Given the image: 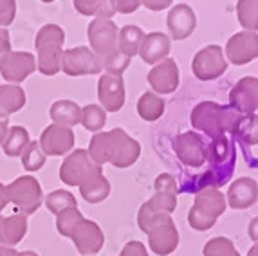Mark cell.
Segmentation results:
<instances>
[{"mask_svg": "<svg viewBox=\"0 0 258 256\" xmlns=\"http://www.w3.org/2000/svg\"><path fill=\"white\" fill-rule=\"evenodd\" d=\"M242 115L244 114L237 112L235 108L222 107L215 101H201L191 110L189 121L195 130L206 134L211 139H219L226 134L235 136Z\"/></svg>", "mask_w": 258, "mask_h": 256, "instance_id": "cell-1", "label": "cell"}, {"mask_svg": "<svg viewBox=\"0 0 258 256\" xmlns=\"http://www.w3.org/2000/svg\"><path fill=\"white\" fill-rule=\"evenodd\" d=\"M235 161H237V152H235V145L229 141L228 137H219L213 139L210 146H208V170L203 175L197 177V191L204 188H217L228 184V180L233 177L235 171Z\"/></svg>", "mask_w": 258, "mask_h": 256, "instance_id": "cell-2", "label": "cell"}, {"mask_svg": "<svg viewBox=\"0 0 258 256\" xmlns=\"http://www.w3.org/2000/svg\"><path fill=\"white\" fill-rule=\"evenodd\" d=\"M65 33L60 26L47 24L36 34V69L43 76H54L60 73L63 60Z\"/></svg>", "mask_w": 258, "mask_h": 256, "instance_id": "cell-3", "label": "cell"}, {"mask_svg": "<svg viewBox=\"0 0 258 256\" xmlns=\"http://www.w3.org/2000/svg\"><path fill=\"white\" fill-rule=\"evenodd\" d=\"M226 195L217 188L197 191L194 206L188 211V224L195 231H210L226 211Z\"/></svg>", "mask_w": 258, "mask_h": 256, "instance_id": "cell-4", "label": "cell"}, {"mask_svg": "<svg viewBox=\"0 0 258 256\" xmlns=\"http://www.w3.org/2000/svg\"><path fill=\"white\" fill-rule=\"evenodd\" d=\"M9 202L15 206L17 213L35 215L43 204V191L40 182L33 175L17 177L11 184H8Z\"/></svg>", "mask_w": 258, "mask_h": 256, "instance_id": "cell-5", "label": "cell"}, {"mask_svg": "<svg viewBox=\"0 0 258 256\" xmlns=\"http://www.w3.org/2000/svg\"><path fill=\"white\" fill-rule=\"evenodd\" d=\"M103 173L101 166H98L91 159L89 152L83 148L73 150L67 157L63 159L60 166V180L67 186H82L87 179Z\"/></svg>", "mask_w": 258, "mask_h": 256, "instance_id": "cell-6", "label": "cell"}, {"mask_svg": "<svg viewBox=\"0 0 258 256\" xmlns=\"http://www.w3.org/2000/svg\"><path fill=\"white\" fill-rule=\"evenodd\" d=\"M150 251L157 256H168L179 247V229L172 215H157L147 231Z\"/></svg>", "mask_w": 258, "mask_h": 256, "instance_id": "cell-7", "label": "cell"}, {"mask_svg": "<svg viewBox=\"0 0 258 256\" xmlns=\"http://www.w3.org/2000/svg\"><path fill=\"white\" fill-rule=\"evenodd\" d=\"M117 26L112 18H94L89 24L87 38L91 43V49L96 56L105 60L114 51H117Z\"/></svg>", "mask_w": 258, "mask_h": 256, "instance_id": "cell-8", "label": "cell"}, {"mask_svg": "<svg viewBox=\"0 0 258 256\" xmlns=\"http://www.w3.org/2000/svg\"><path fill=\"white\" fill-rule=\"evenodd\" d=\"M61 71L67 76H89V74H99L103 71V61L99 56L92 52V49L80 45L63 51L61 60Z\"/></svg>", "mask_w": 258, "mask_h": 256, "instance_id": "cell-9", "label": "cell"}, {"mask_svg": "<svg viewBox=\"0 0 258 256\" xmlns=\"http://www.w3.org/2000/svg\"><path fill=\"white\" fill-rule=\"evenodd\" d=\"M110 139V164L116 168H128L141 155V145L128 136L123 128H114L108 132Z\"/></svg>", "mask_w": 258, "mask_h": 256, "instance_id": "cell-10", "label": "cell"}, {"mask_svg": "<svg viewBox=\"0 0 258 256\" xmlns=\"http://www.w3.org/2000/svg\"><path fill=\"white\" fill-rule=\"evenodd\" d=\"M177 159L188 168H201L208 159V145L197 132H184L173 139Z\"/></svg>", "mask_w": 258, "mask_h": 256, "instance_id": "cell-11", "label": "cell"}, {"mask_svg": "<svg viewBox=\"0 0 258 256\" xmlns=\"http://www.w3.org/2000/svg\"><path fill=\"white\" fill-rule=\"evenodd\" d=\"M228 69L224 51L219 45H206L195 54L191 61V71L201 81H211L222 76Z\"/></svg>", "mask_w": 258, "mask_h": 256, "instance_id": "cell-12", "label": "cell"}, {"mask_svg": "<svg viewBox=\"0 0 258 256\" xmlns=\"http://www.w3.org/2000/svg\"><path fill=\"white\" fill-rule=\"evenodd\" d=\"M74 136L73 128L61 126V124H49L47 128H43V132L40 134V148L43 150V154L51 155V157H58V155H69L74 150Z\"/></svg>", "mask_w": 258, "mask_h": 256, "instance_id": "cell-13", "label": "cell"}, {"mask_svg": "<svg viewBox=\"0 0 258 256\" xmlns=\"http://www.w3.org/2000/svg\"><path fill=\"white\" fill-rule=\"evenodd\" d=\"M36 71V58L26 51H9L0 58V74L8 83L18 85Z\"/></svg>", "mask_w": 258, "mask_h": 256, "instance_id": "cell-14", "label": "cell"}, {"mask_svg": "<svg viewBox=\"0 0 258 256\" xmlns=\"http://www.w3.org/2000/svg\"><path fill=\"white\" fill-rule=\"evenodd\" d=\"M226 56L233 65H245L258 58V34L251 31H240L233 34L226 43Z\"/></svg>", "mask_w": 258, "mask_h": 256, "instance_id": "cell-15", "label": "cell"}, {"mask_svg": "<svg viewBox=\"0 0 258 256\" xmlns=\"http://www.w3.org/2000/svg\"><path fill=\"white\" fill-rule=\"evenodd\" d=\"M71 240L82 256H96V252L101 251L105 245L103 229L94 220H87V218H83V222L74 229Z\"/></svg>", "mask_w": 258, "mask_h": 256, "instance_id": "cell-16", "label": "cell"}, {"mask_svg": "<svg viewBox=\"0 0 258 256\" xmlns=\"http://www.w3.org/2000/svg\"><path fill=\"white\" fill-rule=\"evenodd\" d=\"M229 107L240 114H254L258 110V78L245 76L229 92Z\"/></svg>", "mask_w": 258, "mask_h": 256, "instance_id": "cell-17", "label": "cell"}, {"mask_svg": "<svg viewBox=\"0 0 258 256\" xmlns=\"http://www.w3.org/2000/svg\"><path fill=\"white\" fill-rule=\"evenodd\" d=\"M99 107L105 112H119L125 105V83L121 76L105 73L98 81Z\"/></svg>", "mask_w": 258, "mask_h": 256, "instance_id": "cell-18", "label": "cell"}, {"mask_svg": "<svg viewBox=\"0 0 258 256\" xmlns=\"http://www.w3.org/2000/svg\"><path fill=\"white\" fill-rule=\"evenodd\" d=\"M179 67H177L175 60L166 58V60L159 61L157 65L152 67L148 73V83L157 94H172L179 89Z\"/></svg>", "mask_w": 258, "mask_h": 256, "instance_id": "cell-19", "label": "cell"}, {"mask_svg": "<svg viewBox=\"0 0 258 256\" xmlns=\"http://www.w3.org/2000/svg\"><path fill=\"white\" fill-rule=\"evenodd\" d=\"M226 202L233 209H247L258 202V182L251 177H240L229 186Z\"/></svg>", "mask_w": 258, "mask_h": 256, "instance_id": "cell-20", "label": "cell"}, {"mask_svg": "<svg viewBox=\"0 0 258 256\" xmlns=\"http://www.w3.org/2000/svg\"><path fill=\"white\" fill-rule=\"evenodd\" d=\"M166 24H168V29H170V34H172V38L184 40L195 31L197 17H195V11L189 8L188 4H177L175 8L170 9Z\"/></svg>", "mask_w": 258, "mask_h": 256, "instance_id": "cell-21", "label": "cell"}, {"mask_svg": "<svg viewBox=\"0 0 258 256\" xmlns=\"http://www.w3.org/2000/svg\"><path fill=\"white\" fill-rule=\"evenodd\" d=\"M139 56L147 65H157L159 61L166 60L170 54V38L164 33H155L145 34L141 47H139Z\"/></svg>", "mask_w": 258, "mask_h": 256, "instance_id": "cell-22", "label": "cell"}, {"mask_svg": "<svg viewBox=\"0 0 258 256\" xmlns=\"http://www.w3.org/2000/svg\"><path fill=\"white\" fill-rule=\"evenodd\" d=\"M27 233V217L15 213L0 218V245L17 247Z\"/></svg>", "mask_w": 258, "mask_h": 256, "instance_id": "cell-23", "label": "cell"}, {"mask_svg": "<svg viewBox=\"0 0 258 256\" xmlns=\"http://www.w3.org/2000/svg\"><path fill=\"white\" fill-rule=\"evenodd\" d=\"M49 115L54 124L73 128L78 123H82V107L71 99H58L51 105Z\"/></svg>", "mask_w": 258, "mask_h": 256, "instance_id": "cell-24", "label": "cell"}, {"mask_svg": "<svg viewBox=\"0 0 258 256\" xmlns=\"http://www.w3.org/2000/svg\"><path fill=\"white\" fill-rule=\"evenodd\" d=\"M26 105V92L20 85L4 83L0 85V117L8 119L11 114H17Z\"/></svg>", "mask_w": 258, "mask_h": 256, "instance_id": "cell-25", "label": "cell"}, {"mask_svg": "<svg viewBox=\"0 0 258 256\" xmlns=\"http://www.w3.org/2000/svg\"><path fill=\"white\" fill-rule=\"evenodd\" d=\"M80 195L89 204H99V202L107 201L108 195H110V182L103 173H98V175L87 179L80 186Z\"/></svg>", "mask_w": 258, "mask_h": 256, "instance_id": "cell-26", "label": "cell"}, {"mask_svg": "<svg viewBox=\"0 0 258 256\" xmlns=\"http://www.w3.org/2000/svg\"><path fill=\"white\" fill-rule=\"evenodd\" d=\"M143 38H145V33H143L141 27L138 26L121 27L119 33H117V51L123 52V54L128 56L130 60H132L134 56L139 52Z\"/></svg>", "mask_w": 258, "mask_h": 256, "instance_id": "cell-27", "label": "cell"}, {"mask_svg": "<svg viewBox=\"0 0 258 256\" xmlns=\"http://www.w3.org/2000/svg\"><path fill=\"white\" fill-rule=\"evenodd\" d=\"M31 143L29 132L24 126H9L8 136L2 143V152L8 157H20L22 152Z\"/></svg>", "mask_w": 258, "mask_h": 256, "instance_id": "cell-28", "label": "cell"}, {"mask_svg": "<svg viewBox=\"0 0 258 256\" xmlns=\"http://www.w3.org/2000/svg\"><path fill=\"white\" fill-rule=\"evenodd\" d=\"M138 114L147 123L161 119L164 114V99L154 92H145L138 101Z\"/></svg>", "mask_w": 258, "mask_h": 256, "instance_id": "cell-29", "label": "cell"}, {"mask_svg": "<svg viewBox=\"0 0 258 256\" xmlns=\"http://www.w3.org/2000/svg\"><path fill=\"white\" fill-rule=\"evenodd\" d=\"M74 8L80 15L96 18H112L114 9L110 6V0H73Z\"/></svg>", "mask_w": 258, "mask_h": 256, "instance_id": "cell-30", "label": "cell"}, {"mask_svg": "<svg viewBox=\"0 0 258 256\" xmlns=\"http://www.w3.org/2000/svg\"><path fill=\"white\" fill-rule=\"evenodd\" d=\"M43 202H45V208H47L52 215H60V213H63V211H67V209L78 208L76 197L71 191H65V189H54V191H51L43 199Z\"/></svg>", "mask_w": 258, "mask_h": 256, "instance_id": "cell-31", "label": "cell"}, {"mask_svg": "<svg viewBox=\"0 0 258 256\" xmlns=\"http://www.w3.org/2000/svg\"><path fill=\"white\" fill-rule=\"evenodd\" d=\"M237 17L244 31H258V0H238Z\"/></svg>", "mask_w": 258, "mask_h": 256, "instance_id": "cell-32", "label": "cell"}, {"mask_svg": "<svg viewBox=\"0 0 258 256\" xmlns=\"http://www.w3.org/2000/svg\"><path fill=\"white\" fill-rule=\"evenodd\" d=\"M89 155L98 166H103L110 161V139H108V132H98L91 139L89 145Z\"/></svg>", "mask_w": 258, "mask_h": 256, "instance_id": "cell-33", "label": "cell"}, {"mask_svg": "<svg viewBox=\"0 0 258 256\" xmlns=\"http://www.w3.org/2000/svg\"><path fill=\"white\" fill-rule=\"evenodd\" d=\"M20 159H22V166L26 168V171L33 173V171L42 170V166L47 161V155L43 154V150L40 148L38 141H31L26 146V150L22 152Z\"/></svg>", "mask_w": 258, "mask_h": 256, "instance_id": "cell-34", "label": "cell"}, {"mask_svg": "<svg viewBox=\"0 0 258 256\" xmlns=\"http://www.w3.org/2000/svg\"><path fill=\"white\" fill-rule=\"evenodd\" d=\"M107 123V112L99 105H87L82 108V124L89 132L98 134Z\"/></svg>", "mask_w": 258, "mask_h": 256, "instance_id": "cell-35", "label": "cell"}, {"mask_svg": "<svg viewBox=\"0 0 258 256\" xmlns=\"http://www.w3.org/2000/svg\"><path fill=\"white\" fill-rule=\"evenodd\" d=\"M83 218L85 217H83L82 211H80L78 208L67 209V211H63V213L56 215V231H58L61 236L71 238L74 229L83 222Z\"/></svg>", "mask_w": 258, "mask_h": 256, "instance_id": "cell-36", "label": "cell"}, {"mask_svg": "<svg viewBox=\"0 0 258 256\" xmlns=\"http://www.w3.org/2000/svg\"><path fill=\"white\" fill-rule=\"evenodd\" d=\"M203 256H240L235 243L226 236H215L204 243Z\"/></svg>", "mask_w": 258, "mask_h": 256, "instance_id": "cell-37", "label": "cell"}, {"mask_svg": "<svg viewBox=\"0 0 258 256\" xmlns=\"http://www.w3.org/2000/svg\"><path fill=\"white\" fill-rule=\"evenodd\" d=\"M235 136L240 137L245 145L249 146L258 145V115L256 114L242 115L240 121H238Z\"/></svg>", "mask_w": 258, "mask_h": 256, "instance_id": "cell-38", "label": "cell"}, {"mask_svg": "<svg viewBox=\"0 0 258 256\" xmlns=\"http://www.w3.org/2000/svg\"><path fill=\"white\" fill-rule=\"evenodd\" d=\"M101 61H103V69L107 71V74H112V76H121L130 65V58L119 51H114Z\"/></svg>", "mask_w": 258, "mask_h": 256, "instance_id": "cell-39", "label": "cell"}, {"mask_svg": "<svg viewBox=\"0 0 258 256\" xmlns=\"http://www.w3.org/2000/svg\"><path fill=\"white\" fill-rule=\"evenodd\" d=\"M150 208L157 213L163 215H172L177 208V195H170V193H155L150 201H147Z\"/></svg>", "mask_w": 258, "mask_h": 256, "instance_id": "cell-40", "label": "cell"}, {"mask_svg": "<svg viewBox=\"0 0 258 256\" xmlns=\"http://www.w3.org/2000/svg\"><path fill=\"white\" fill-rule=\"evenodd\" d=\"M155 193H170V195H177L179 193V184L177 179L170 173H161V175L155 177L154 182Z\"/></svg>", "mask_w": 258, "mask_h": 256, "instance_id": "cell-41", "label": "cell"}, {"mask_svg": "<svg viewBox=\"0 0 258 256\" xmlns=\"http://www.w3.org/2000/svg\"><path fill=\"white\" fill-rule=\"evenodd\" d=\"M17 15V0H0V27L9 26Z\"/></svg>", "mask_w": 258, "mask_h": 256, "instance_id": "cell-42", "label": "cell"}, {"mask_svg": "<svg viewBox=\"0 0 258 256\" xmlns=\"http://www.w3.org/2000/svg\"><path fill=\"white\" fill-rule=\"evenodd\" d=\"M110 6L114 9V13L128 15L138 11V8L141 6V0H110Z\"/></svg>", "mask_w": 258, "mask_h": 256, "instance_id": "cell-43", "label": "cell"}, {"mask_svg": "<svg viewBox=\"0 0 258 256\" xmlns=\"http://www.w3.org/2000/svg\"><path fill=\"white\" fill-rule=\"evenodd\" d=\"M119 256H148L147 245H145L143 242L134 240V242H128L125 247L121 249V254Z\"/></svg>", "mask_w": 258, "mask_h": 256, "instance_id": "cell-44", "label": "cell"}, {"mask_svg": "<svg viewBox=\"0 0 258 256\" xmlns=\"http://www.w3.org/2000/svg\"><path fill=\"white\" fill-rule=\"evenodd\" d=\"M173 0H141V4L148 8L150 11H163V9L170 8Z\"/></svg>", "mask_w": 258, "mask_h": 256, "instance_id": "cell-45", "label": "cell"}, {"mask_svg": "<svg viewBox=\"0 0 258 256\" xmlns=\"http://www.w3.org/2000/svg\"><path fill=\"white\" fill-rule=\"evenodd\" d=\"M11 51V40H9V33L6 27H0V58Z\"/></svg>", "mask_w": 258, "mask_h": 256, "instance_id": "cell-46", "label": "cell"}, {"mask_svg": "<svg viewBox=\"0 0 258 256\" xmlns=\"http://www.w3.org/2000/svg\"><path fill=\"white\" fill-rule=\"evenodd\" d=\"M247 235H249V238L253 240L254 243L258 242V217L251 218L249 226H247Z\"/></svg>", "mask_w": 258, "mask_h": 256, "instance_id": "cell-47", "label": "cell"}, {"mask_svg": "<svg viewBox=\"0 0 258 256\" xmlns=\"http://www.w3.org/2000/svg\"><path fill=\"white\" fill-rule=\"evenodd\" d=\"M9 204V195H8V186L0 182V213L6 209V206Z\"/></svg>", "mask_w": 258, "mask_h": 256, "instance_id": "cell-48", "label": "cell"}, {"mask_svg": "<svg viewBox=\"0 0 258 256\" xmlns=\"http://www.w3.org/2000/svg\"><path fill=\"white\" fill-rule=\"evenodd\" d=\"M8 130H9V121L4 119V117H0V146H2L6 136H8Z\"/></svg>", "mask_w": 258, "mask_h": 256, "instance_id": "cell-49", "label": "cell"}, {"mask_svg": "<svg viewBox=\"0 0 258 256\" xmlns=\"http://www.w3.org/2000/svg\"><path fill=\"white\" fill-rule=\"evenodd\" d=\"M17 249L15 247H6V245H0V256H17Z\"/></svg>", "mask_w": 258, "mask_h": 256, "instance_id": "cell-50", "label": "cell"}, {"mask_svg": "<svg viewBox=\"0 0 258 256\" xmlns=\"http://www.w3.org/2000/svg\"><path fill=\"white\" fill-rule=\"evenodd\" d=\"M247 256H258V242L254 243V245L249 249V251H247Z\"/></svg>", "mask_w": 258, "mask_h": 256, "instance_id": "cell-51", "label": "cell"}, {"mask_svg": "<svg viewBox=\"0 0 258 256\" xmlns=\"http://www.w3.org/2000/svg\"><path fill=\"white\" fill-rule=\"evenodd\" d=\"M17 256H40V254L35 251H22V252H18Z\"/></svg>", "mask_w": 258, "mask_h": 256, "instance_id": "cell-52", "label": "cell"}, {"mask_svg": "<svg viewBox=\"0 0 258 256\" xmlns=\"http://www.w3.org/2000/svg\"><path fill=\"white\" fill-rule=\"evenodd\" d=\"M42 2H54V0H42Z\"/></svg>", "mask_w": 258, "mask_h": 256, "instance_id": "cell-53", "label": "cell"}, {"mask_svg": "<svg viewBox=\"0 0 258 256\" xmlns=\"http://www.w3.org/2000/svg\"><path fill=\"white\" fill-rule=\"evenodd\" d=\"M0 218H2V217H0Z\"/></svg>", "mask_w": 258, "mask_h": 256, "instance_id": "cell-54", "label": "cell"}]
</instances>
